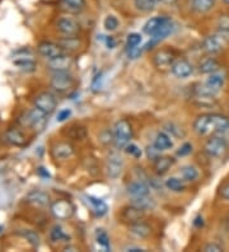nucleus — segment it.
Here are the masks:
<instances>
[{"instance_id":"3","label":"nucleus","mask_w":229,"mask_h":252,"mask_svg":"<svg viewBox=\"0 0 229 252\" xmlns=\"http://www.w3.org/2000/svg\"><path fill=\"white\" fill-rule=\"evenodd\" d=\"M21 121L25 124L26 126H31L33 127L36 131H42L45 129L46 123H47V114L41 111L40 108L34 107L33 110L28 111L25 116L22 117Z\"/></svg>"},{"instance_id":"35","label":"nucleus","mask_w":229,"mask_h":252,"mask_svg":"<svg viewBox=\"0 0 229 252\" xmlns=\"http://www.w3.org/2000/svg\"><path fill=\"white\" fill-rule=\"evenodd\" d=\"M134 3L135 6H136V9L144 13L152 12L154 5H156L154 0H134Z\"/></svg>"},{"instance_id":"12","label":"nucleus","mask_w":229,"mask_h":252,"mask_svg":"<svg viewBox=\"0 0 229 252\" xmlns=\"http://www.w3.org/2000/svg\"><path fill=\"white\" fill-rule=\"evenodd\" d=\"M224 37L218 34H211V36H208L202 42V46H204V50L210 55H215V54L220 53L222 49L224 46Z\"/></svg>"},{"instance_id":"9","label":"nucleus","mask_w":229,"mask_h":252,"mask_svg":"<svg viewBox=\"0 0 229 252\" xmlns=\"http://www.w3.org/2000/svg\"><path fill=\"white\" fill-rule=\"evenodd\" d=\"M56 105H58V101H56L55 95L49 92L41 93L34 99V107L40 108L41 111L46 112L47 115H50L51 112L55 111Z\"/></svg>"},{"instance_id":"26","label":"nucleus","mask_w":229,"mask_h":252,"mask_svg":"<svg viewBox=\"0 0 229 252\" xmlns=\"http://www.w3.org/2000/svg\"><path fill=\"white\" fill-rule=\"evenodd\" d=\"M167 19V17H154V18L148 19L147 23L144 25L143 31L149 36H153L159 30V27L163 25V22Z\"/></svg>"},{"instance_id":"22","label":"nucleus","mask_w":229,"mask_h":252,"mask_svg":"<svg viewBox=\"0 0 229 252\" xmlns=\"http://www.w3.org/2000/svg\"><path fill=\"white\" fill-rule=\"evenodd\" d=\"M128 192L129 195H131L132 197H137V196H145V195H149L150 190L147 185L144 184V182L135 181V182H131V184L128 186Z\"/></svg>"},{"instance_id":"33","label":"nucleus","mask_w":229,"mask_h":252,"mask_svg":"<svg viewBox=\"0 0 229 252\" xmlns=\"http://www.w3.org/2000/svg\"><path fill=\"white\" fill-rule=\"evenodd\" d=\"M50 238H51L52 242H60V241L69 240V237L65 234L64 229L60 225H55V227L52 228L51 232H50Z\"/></svg>"},{"instance_id":"24","label":"nucleus","mask_w":229,"mask_h":252,"mask_svg":"<svg viewBox=\"0 0 229 252\" xmlns=\"http://www.w3.org/2000/svg\"><path fill=\"white\" fill-rule=\"evenodd\" d=\"M5 139L10 143V144L17 145V147H22V145H25L26 142H27L25 134L18 129L8 130L5 134Z\"/></svg>"},{"instance_id":"13","label":"nucleus","mask_w":229,"mask_h":252,"mask_svg":"<svg viewBox=\"0 0 229 252\" xmlns=\"http://www.w3.org/2000/svg\"><path fill=\"white\" fill-rule=\"evenodd\" d=\"M37 49H38V54L47 59V60L65 54L64 50L60 47V45L54 42H41Z\"/></svg>"},{"instance_id":"29","label":"nucleus","mask_w":229,"mask_h":252,"mask_svg":"<svg viewBox=\"0 0 229 252\" xmlns=\"http://www.w3.org/2000/svg\"><path fill=\"white\" fill-rule=\"evenodd\" d=\"M154 145L158 148L159 151H167L173 147V142L171 140V136L165 134V132H159L154 140Z\"/></svg>"},{"instance_id":"41","label":"nucleus","mask_w":229,"mask_h":252,"mask_svg":"<svg viewBox=\"0 0 229 252\" xmlns=\"http://www.w3.org/2000/svg\"><path fill=\"white\" fill-rule=\"evenodd\" d=\"M125 152L129 154V156H132L135 158H140L141 157V149L137 145L131 144V143H129L128 145L125 147Z\"/></svg>"},{"instance_id":"10","label":"nucleus","mask_w":229,"mask_h":252,"mask_svg":"<svg viewBox=\"0 0 229 252\" xmlns=\"http://www.w3.org/2000/svg\"><path fill=\"white\" fill-rule=\"evenodd\" d=\"M124 169V159L120 154L111 153L107 159V173L111 179H117L120 177Z\"/></svg>"},{"instance_id":"34","label":"nucleus","mask_w":229,"mask_h":252,"mask_svg":"<svg viewBox=\"0 0 229 252\" xmlns=\"http://www.w3.org/2000/svg\"><path fill=\"white\" fill-rule=\"evenodd\" d=\"M165 188L168 190L173 191V192H181V191L185 190V185L181 181L180 179H176V177H171L165 181Z\"/></svg>"},{"instance_id":"2","label":"nucleus","mask_w":229,"mask_h":252,"mask_svg":"<svg viewBox=\"0 0 229 252\" xmlns=\"http://www.w3.org/2000/svg\"><path fill=\"white\" fill-rule=\"evenodd\" d=\"M132 138V127L128 120H120L113 130V143L117 149H122L130 143Z\"/></svg>"},{"instance_id":"32","label":"nucleus","mask_w":229,"mask_h":252,"mask_svg":"<svg viewBox=\"0 0 229 252\" xmlns=\"http://www.w3.org/2000/svg\"><path fill=\"white\" fill-rule=\"evenodd\" d=\"M218 33L224 37L226 40L229 37V16L227 14L220 16L219 21H218Z\"/></svg>"},{"instance_id":"43","label":"nucleus","mask_w":229,"mask_h":252,"mask_svg":"<svg viewBox=\"0 0 229 252\" xmlns=\"http://www.w3.org/2000/svg\"><path fill=\"white\" fill-rule=\"evenodd\" d=\"M161 152L162 151H159L158 148H157L154 144L147 148V156H148V158L152 160H156L157 158L161 157Z\"/></svg>"},{"instance_id":"51","label":"nucleus","mask_w":229,"mask_h":252,"mask_svg":"<svg viewBox=\"0 0 229 252\" xmlns=\"http://www.w3.org/2000/svg\"><path fill=\"white\" fill-rule=\"evenodd\" d=\"M159 1H162V0H154V3H159Z\"/></svg>"},{"instance_id":"52","label":"nucleus","mask_w":229,"mask_h":252,"mask_svg":"<svg viewBox=\"0 0 229 252\" xmlns=\"http://www.w3.org/2000/svg\"><path fill=\"white\" fill-rule=\"evenodd\" d=\"M224 1H226L227 4H229V0H224Z\"/></svg>"},{"instance_id":"36","label":"nucleus","mask_w":229,"mask_h":252,"mask_svg":"<svg viewBox=\"0 0 229 252\" xmlns=\"http://www.w3.org/2000/svg\"><path fill=\"white\" fill-rule=\"evenodd\" d=\"M96 237H97V242L99 246L103 247L104 250H110V238L103 229H98Z\"/></svg>"},{"instance_id":"31","label":"nucleus","mask_w":229,"mask_h":252,"mask_svg":"<svg viewBox=\"0 0 229 252\" xmlns=\"http://www.w3.org/2000/svg\"><path fill=\"white\" fill-rule=\"evenodd\" d=\"M181 175H182V179L185 181L193 182L195 180H197L198 177V171L196 167L194 166H185L181 169Z\"/></svg>"},{"instance_id":"21","label":"nucleus","mask_w":229,"mask_h":252,"mask_svg":"<svg viewBox=\"0 0 229 252\" xmlns=\"http://www.w3.org/2000/svg\"><path fill=\"white\" fill-rule=\"evenodd\" d=\"M172 30H173V23H172L171 18H168V17H167V19L163 22V25L159 27L158 31H157L156 33L152 36V43H157L158 41L165 38L168 34L171 33Z\"/></svg>"},{"instance_id":"42","label":"nucleus","mask_w":229,"mask_h":252,"mask_svg":"<svg viewBox=\"0 0 229 252\" xmlns=\"http://www.w3.org/2000/svg\"><path fill=\"white\" fill-rule=\"evenodd\" d=\"M25 237L27 238L28 241H30V243L32 245V246H38L40 245V236L36 233V232L33 231H26L25 232Z\"/></svg>"},{"instance_id":"14","label":"nucleus","mask_w":229,"mask_h":252,"mask_svg":"<svg viewBox=\"0 0 229 252\" xmlns=\"http://www.w3.org/2000/svg\"><path fill=\"white\" fill-rule=\"evenodd\" d=\"M172 73H173L174 77L181 78V79H185V78H189L191 74L194 73V68L191 63H189L185 59H180V60H176L174 64L172 65Z\"/></svg>"},{"instance_id":"50","label":"nucleus","mask_w":229,"mask_h":252,"mask_svg":"<svg viewBox=\"0 0 229 252\" xmlns=\"http://www.w3.org/2000/svg\"><path fill=\"white\" fill-rule=\"evenodd\" d=\"M107 43H108V46H110L111 49H112L113 45H115V43H113V41H112V38H111V37H108V38H107Z\"/></svg>"},{"instance_id":"16","label":"nucleus","mask_w":229,"mask_h":252,"mask_svg":"<svg viewBox=\"0 0 229 252\" xmlns=\"http://www.w3.org/2000/svg\"><path fill=\"white\" fill-rule=\"evenodd\" d=\"M74 154L73 145L69 143H58L55 147L52 148V156L56 159H67Z\"/></svg>"},{"instance_id":"15","label":"nucleus","mask_w":229,"mask_h":252,"mask_svg":"<svg viewBox=\"0 0 229 252\" xmlns=\"http://www.w3.org/2000/svg\"><path fill=\"white\" fill-rule=\"evenodd\" d=\"M144 210L139 209L136 206L130 205L126 206L122 209L121 213V219L125 223H129V224H131V223H135V221H139L144 218Z\"/></svg>"},{"instance_id":"30","label":"nucleus","mask_w":229,"mask_h":252,"mask_svg":"<svg viewBox=\"0 0 229 252\" xmlns=\"http://www.w3.org/2000/svg\"><path fill=\"white\" fill-rule=\"evenodd\" d=\"M215 5V0H193V9L196 13H208Z\"/></svg>"},{"instance_id":"8","label":"nucleus","mask_w":229,"mask_h":252,"mask_svg":"<svg viewBox=\"0 0 229 252\" xmlns=\"http://www.w3.org/2000/svg\"><path fill=\"white\" fill-rule=\"evenodd\" d=\"M58 31L65 37H73L78 36L80 32L79 23L71 17H63L58 21Z\"/></svg>"},{"instance_id":"28","label":"nucleus","mask_w":229,"mask_h":252,"mask_svg":"<svg viewBox=\"0 0 229 252\" xmlns=\"http://www.w3.org/2000/svg\"><path fill=\"white\" fill-rule=\"evenodd\" d=\"M60 47L65 51H75L80 47V40L76 36L73 37H64L63 40L59 41Z\"/></svg>"},{"instance_id":"38","label":"nucleus","mask_w":229,"mask_h":252,"mask_svg":"<svg viewBox=\"0 0 229 252\" xmlns=\"http://www.w3.org/2000/svg\"><path fill=\"white\" fill-rule=\"evenodd\" d=\"M103 26L107 31L113 32L116 31L117 27H119V19L115 16H107L103 21Z\"/></svg>"},{"instance_id":"5","label":"nucleus","mask_w":229,"mask_h":252,"mask_svg":"<svg viewBox=\"0 0 229 252\" xmlns=\"http://www.w3.org/2000/svg\"><path fill=\"white\" fill-rule=\"evenodd\" d=\"M174 62H176V56H174V54L172 53L171 50H159V51H157V53L154 54V56H153L154 66L161 71L171 70L172 65L174 64Z\"/></svg>"},{"instance_id":"49","label":"nucleus","mask_w":229,"mask_h":252,"mask_svg":"<svg viewBox=\"0 0 229 252\" xmlns=\"http://www.w3.org/2000/svg\"><path fill=\"white\" fill-rule=\"evenodd\" d=\"M37 173L40 176H42V177H45V179H50V173L47 172L43 167H40V168L37 169Z\"/></svg>"},{"instance_id":"19","label":"nucleus","mask_w":229,"mask_h":252,"mask_svg":"<svg viewBox=\"0 0 229 252\" xmlns=\"http://www.w3.org/2000/svg\"><path fill=\"white\" fill-rule=\"evenodd\" d=\"M174 164V159L168 156H161L154 160V169H156L157 175L163 176L169 171L172 166Z\"/></svg>"},{"instance_id":"6","label":"nucleus","mask_w":229,"mask_h":252,"mask_svg":"<svg viewBox=\"0 0 229 252\" xmlns=\"http://www.w3.org/2000/svg\"><path fill=\"white\" fill-rule=\"evenodd\" d=\"M51 87L58 92H67V91L73 88L74 79L70 74L67 71H55L51 77Z\"/></svg>"},{"instance_id":"40","label":"nucleus","mask_w":229,"mask_h":252,"mask_svg":"<svg viewBox=\"0 0 229 252\" xmlns=\"http://www.w3.org/2000/svg\"><path fill=\"white\" fill-rule=\"evenodd\" d=\"M141 41H143V38H141V34L140 33H130L128 36V38H126V45H128V47L130 49V47H135V46H139L141 43Z\"/></svg>"},{"instance_id":"25","label":"nucleus","mask_w":229,"mask_h":252,"mask_svg":"<svg viewBox=\"0 0 229 252\" xmlns=\"http://www.w3.org/2000/svg\"><path fill=\"white\" fill-rule=\"evenodd\" d=\"M131 205L136 206L139 209L141 210H150L153 209L154 206H156V201L149 196V195H145V196H137V197H132L131 200Z\"/></svg>"},{"instance_id":"44","label":"nucleus","mask_w":229,"mask_h":252,"mask_svg":"<svg viewBox=\"0 0 229 252\" xmlns=\"http://www.w3.org/2000/svg\"><path fill=\"white\" fill-rule=\"evenodd\" d=\"M191 152H193V144L185 143L177 151V156H180V157H186V156L191 154Z\"/></svg>"},{"instance_id":"46","label":"nucleus","mask_w":229,"mask_h":252,"mask_svg":"<svg viewBox=\"0 0 229 252\" xmlns=\"http://www.w3.org/2000/svg\"><path fill=\"white\" fill-rule=\"evenodd\" d=\"M143 53V49L139 46H135V47H130L129 49V58L130 59H137L139 56L141 55Z\"/></svg>"},{"instance_id":"53","label":"nucleus","mask_w":229,"mask_h":252,"mask_svg":"<svg viewBox=\"0 0 229 252\" xmlns=\"http://www.w3.org/2000/svg\"><path fill=\"white\" fill-rule=\"evenodd\" d=\"M0 231H1V227H0Z\"/></svg>"},{"instance_id":"17","label":"nucleus","mask_w":229,"mask_h":252,"mask_svg":"<svg viewBox=\"0 0 229 252\" xmlns=\"http://www.w3.org/2000/svg\"><path fill=\"white\" fill-rule=\"evenodd\" d=\"M129 232L136 238H147L152 233V228L141 220L129 224Z\"/></svg>"},{"instance_id":"45","label":"nucleus","mask_w":229,"mask_h":252,"mask_svg":"<svg viewBox=\"0 0 229 252\" xmlns=\"http://www.w3.org/2000/svg\"><path fill=\"white\" fill-rule=\"evenodd\" d=\"M70 116H71V110H69V108H64V110L59 111L58 121L59 123H63V121L67 120Z\"/></svg>"},{"instance_id":"27","label":"nucleus","mask_w":229,"mask_h":252,"mask_svg":"<svg viewBox=\"0 0 229 252\" xmlns=\"http://www.w3.org/2000/svg\"><path fill=\"white\" fill-rule=\"evenodd\" d=\"M220 65L219 63L213 58H209L206 60L201 63V64L198 65V71L202 74H213L215 71H219Z\"/></svg>"},{"instance_id":"23","label":"nucleus","mask_w":229,"mask_h":252,"mask_svg":"<svg viewBox=\"0 0 229 252\" xmlns=\"http://www.w3.org/2000/svg\"><path fill=\"white\" fill-rule=\"evenodd\" d=\"M86 199H87V203L91 205L92 210L96 213V216L102 217L106 214L108 206H107V204L104 203L103 200L97 199V197L95 196H86Z\"/></svg>"},{"instance_id":"18","label":"nucleus","mask_w":229,"mask_h":252,"mask_svg":"<svg viewBox=\"0 0 229 252\" xmlns=\"http://www.w3.org/2000/svg\"><path fill=\"white\" fill-rule=\"evenodd\" d=\"M26 199H27L28 203L33 204L36 206H47L50 204L49 194H46V192L41 190L31 191Z\"/></svg>"},{"instance_id":"39","label":"nucleus","mask_w":229,"mask_h":252,"mask_svg":"<svg viewBox=\"0 0 229 252\" xmlns=\"http://www.w3.org/2000/svg\"><path fill=\"white\" fill-rule=\"evenodd\" d=\"M70 136L75 140H82L87 136V130L83 126H73L70 129Z\"/></svg>"},{"instance_id":"48","label":"nucleus","mask_w":229,"mask_h":252,"mask_svg":"<svg viewBox=\"0 0 229 252\" xmlns=\"http://www.w3.org/2000/svg\"><path fill=\"white\" fill-rule=\"evenodd\" d=\"M220 195H222V197H224V199L229 201V184L224 185L223 188L220 189Z\"/></svg>"},{"instance_id":"47","label":"nucleus","mask_w":229,"mask_h":252,"mask_svg":"<svg viewBox=\"0 0 229 252\" xmlns=\"http://www.w3.org/2000/svg\"><path fill=\"white\" fill-rule=\"evenodd\" d=\"M204 251L205 252H220V251H223V249H222L219 245H217V243H209V245H206V246L204 247Z\"/></svg>"},{"instance_id":"4","label":"nucleus","mask_w":229,"mask_h":252,"mask_svg":"<svg viewBox=\"0 0 229 252\" xmlns=\"http://www.w3.org/2000/svg\"><path fill=\"white\" fill-rule=\"evenodd\" d=\"M205 153L211 158H219L224 156V153L228 149V143L223 136H211L208 139V142L205 143Z\"/></svg>"},{"instance_id":"11","label":"nucleus","mask_w":229,"mask_h":252,"mask_svg":"<svg viewBox=\"0 0 229 252\" xmlns=\"http://www.w3.org/2000/svg\"><path fill=\"white\" fill-rule=\"evenodd\" d=\"M71 65H73V58L70 55H66V54L50 59L49 63H47V66H49L52 73H55V71H67Z\"/></svg>"},{"instance_id":"7","label":"nucleus","mask_w":229,"mask_h":252,"mask_svg":"<svg viewBox=\"0 0 229 252\" xmlns=\"http://www.w3.org/2000/svg\"><path fill=\"white\" fill-rule=\"evenodd\" d=\"M75 208L73 204L67 200H56L55 203L51 204V213L59 220H65L74 216Z\"/></svg>"},{"instance_id":"1","label":"nucleus","mask_w":229,"mask_h":252,"mask_svg":"<svg viewBox=\"0 0 229 252\" xmlns=\"http://www.w3.org/2000/svg\"><path fill=\"white\" fill-rule=\"evenodd\" d=\"M194 130L198 135L224 134L229 130V119L220 114H204L196 117Z\"/></svg>"},{"instance_id":"37","label":"nucleus","mask_w":229,"mask_h":252,"mask_svg":"<svg viewBox=\"0 0 229 252\" xmlns=\"http://www.w3.org/2000/svg\"><path fill=\"white\" fill-rule=\"evenodd\" d=\"M14 64L21 70L25 71H33L36 69V64L33 60H14Z\"/></svg>"},{"instance_id":"20","label":"nucleus","mask_w":229,"mask_h":252,"mask_svg":"<svg viewBox=\"0 0 229 252\" xmlns=\"http://www.w3.org/2000/svg\"><path fill=\"white\" fill-rule=\"evenodd\" d=\"M86 0H60V5L63 10L71 14L80 13L86 8Z\"/></svg>"}]
</instances>
